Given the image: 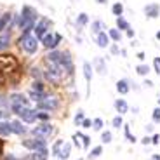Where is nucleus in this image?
Wrapping results in <instances>:
<instances>
[{
  "mask_svg": "<svg viewBox=\"0 0 160 160\" xmlns=\"http://www.w3.org/2000/svg\"><path fill=\"white\" fill-rule=\"evenodd\" d=\"M37 18H38V14H37L35 9L30 7V5H24L23 11H21L19 19H18V26H19V30H23V32H30V30H33L35 28Z\"/></svg>",
  "mask_w": 160,
  "mask_h": 160,
  "instance_id": "f257e3e1",
  "label": "nucleus"
},
{
  "mask_svg": "<svg viewBox=\"0 0 160 160\" xmlns=\"http://www.w3.org/2000/svg\"><path fill=\"white\" fill-rule=\"evenodd\" d=\"M11 110H12V113H16V115L19 117L23 122H26V124H33V122L37 120V112L32 110L30 106H23V104L12 103Z\"/></svg>",
  "mask_w": 160,
  "mask_h": 160,
  "instance_id": "f03ea898",
  "label": "nucleus"
},
{
  "mask_svg": "<svg viewBox=\"0 0 160 160\" xmlns=\"http://www.w3.org/2000/svg\"><path fill=\"white\" fill-rule=\"evenodd\" d=\"M38 37L32 35L30 32H23V35L19 37V44L28 54H35L37 49H38Z\"/></svg>",
  "mask_w": 160,
  "mask_h": 160,
  "instance_id": "7ed1b4c3",
  "label": "nucleus"
},
{
  "mask_svg": "<svg viewBox=\"0 0 160 160\" xmlns=\"http://www.w3.org/2000/svg\"><path fill=\"white\" fill-rule=\"evenodd\" d=\"M54 132V127H52L49 122H45V124H40V125H37V127H33L32 129V134L35 138H40V139H45V138H49Z\"/></svg>",
  "mask_w": 160,
  "mask_h": 160,
  "instance_id": "20e7f679",
  "label": "nucleus"
},
{
  "mask_svg": "<svg viewBox=\"0 0 160 160\" xmlns=\"http://www.w3.org/2000/svg\"><path fill=\"white\" fill-rule=\"evenodd\" d=\"M61 38H63V37H61L59 33H56V35H52V33H45L40 40H42V44H44L45 49H56L58 44L61 42Z\"/></svg>",
  "mask_w": 160,
  "mask_h": 160,
  "instance_id": "39448f33",
  "label": "nucleus"
},
{
  "mask_svg": "<svg viewBox=\"0 0 160 160\" xmlns=\"http://www.w3.org/2000/svg\"><path fill=\"white\" fill-rule=\"evenodd\" d=\"M38 108L40 110H45V112H54V110L59 108V101L56 98H45V99L38 101Z\"/></svg>",
  "mask_w": 160,
  "mask_h": 160,
  "instance_id": "423d86ee",
  "label": "nucleus"
},
{
  "mask_svg": "<svg viewBox=\"0 0 160 160\" xmlns=\"http://www.w3.org/2000/svg\"><path fill=\"white\" fill-rule=\"evenodd\" d=\"M23 146L24 148H28V150H32V152L40 150V148H47V146H45V141L40 139V138H37V139H24Z\"/></svg>",
  "mask_w": 160,
  "mask_h": 160,
  "instance_id": "0eeeda50",
  "label": "nucleus"
},
{
  "mask_svg": "<svg viewBox=\"0 0 160 160\" xmlns=\"http://www.w3.org/2000/svg\"><path fill=\"white\" fill-rule=\"evenodd\" d=\"M49 24H51V21H49V19H45V18H44V19H40L38 23L35 24V28H33V30H35V37L42 38V37L47 33V26H49Z\"/></svg>",
  "mask_w": 160,
  "mask_h": 160,
  "instance_id": "6e6552de",
  "label": "nucleus"
},
{
  "mask_svg": "<svg viewBox=\"0 0 160 160\" xmlns=\"http://www.w3.org/2000/svg\"><path fill=\"white\" fill-rule=\"evenodd\" d=\"M144 14H146L148 18H152V19L158 18V14H160V5H158V4H148V5H144Z\"/></svg>",
  "mask_w": 160,
  "mask_h": 160,
  "instance_id": "1a4fd4ad",
  "label": "nucleus"
},
{
  "mask_svg": "<svg viewBox=\"0 0 160 160\" xmlns=\"http://www.w3.org/2000/svg\"><path fill=\"white\" fill-rule=\"evenodd\" d=\"M11 125H12V132H14V134H18V136H21V134H26V132H28V129L21 124V120H14V122H11Z\"/></svg>",
  "mask_w": 160,
  "mask_h": 160,
  "instance_id": "9d476101",
  "label": "nucleus"
},
{
  "mask_svg": "<svg viewBox=\"0 0 160 160\" xmlns=\"http://www.w3.org/2000/svg\"><path fill=\"white\" fill-rule=\"evenodd\" d=\"M11 134H12V125H11V122L0 120V136L7 138V136H11Z\"/></svg>",
  "mask_w": 160,
  "mask_h": 160,
  "instance_id": "9b49d317",
  "label": "nucleus"
},
{
  "mask_svg": "<svg viewBox=\"0 0 160 160\" xmlns=\"http://www.w3.org/2000/svg\"><path fill=\"white\" fill-rule=\"evenodd\" d=\"M9 42H11V33L9 32H0V51H5L9 47Z\"/></svg>",
  "mask_w": 160,
  "mask_h": 160,
  "instance_id": "f8f14e48",
  "label": "nucleus"
},
{
  "mask_svg": "<svg viewBox=\"0 0 160 160\" xmlns=\"http://www.w3.org/2000/svg\"><path fill=\"white\" fill-rule=\"evenodd\" d=\"M115 110L120 113V115L127 113V112H129V104H127V101L122 99V98H120V99H117V101H115Z\"/></svg>",
  "mask_w": 160,
  "mask_h": 160,
  "instance_id": "ddd939ff",
  "label": "nucleus"
},
{
  "mask_svg": "<svg viewBox=\"0 0 160 160\" xmlns=\"http://www.w3.org/2000/svg\"><path fill=\"white\" fill-rule=\"evenodd\" d=\"M110 35L108 33H104V32H99L98 33V45H99V47H108L110 45Z\"/></svg>",
  "mask_w": 160,
  "mask_h": 160,
  "instance_id": "4468645a",
  "label": "nucleus"
},
{
  "mask_svg": "<svg viewBox=\"0 0 160 160\" xmlns=\"http://www.w3.org/2000/svg\"><path fill=\"white\" fill-rule=\"evenodd\" d=\"M49 157V152L47 148H40V150H35V152L32 153V158L33 160H47Z\"/></svg>",
  "mask_w": 160,
  "mask_h": 160,
  "instance_id": "2eb2a0df",
  "label": "nucleus"
},
{
  "mask_svg": "<svg viewBox=\"0 0 160 160\" xmlns=\"http://www.w3.org/2000/svg\"><path fill=\"white\" fill-rule=\"evenodd\" d=\"M129 80H125V78H122V80H118L117 82V91L120 92V94H127L129 92Z\"/></svg>",
  "mask_w": 160,
  "mask_h": 160,
  "instance_id": "dca6fc26",
  "label": "nucleus"
},
{
  "mask_svg": "<svg viewBox=\"0 0 160 160\" xmlns=\"http://www.w3.org/2000/svg\"><path fill=\"white\" fill-rule=\"evenodd\" d=\"M11 101H12V103H16V104H23V106H30V101L26 99V98H24L23 94H12Z\"/></svg>",
  "mask_w": 160,
  "mask_h": 160,
  "instance_id": "f3484780",
  "label": "nucleus"
},
{
  "mask_svg": "<svg viewBox=\"0 0 160 160\" xmlns=\"http://www.w3.org/2000/svg\"><path fill=\"white\" fill-rule=\"evenodd\" d=\"M70 152H72V146H70L68 143H64L63 148H61V152H59V155H58V158H59V160H66L70 157Z\"/></svg>",
  "mask_w": 160,
  "mask_h": 160,
  "instance_id": "a211bd4d",
  "label": "nucleus"
},
{
  "mask_svg": "<svg viewBox=\"0 0 160 160\" xmlns=\"http://www.w3.org/2000/svg\"><path fill=\"white\" fill-rule=\"evenodd\" d=\"M84 77H85V82L91 84V78H92V66L89 63H84Z\"/></svg>",
  "mask_w": 160,
  "mask_h": 160,
  "instance_id": "6ab92c4d",
  "label": "nucleus"
},
{
  "mask_svg": "<svg viewBox=\"0 0 160 160\" xmlns=\"http://www.w3.org/2000/svg\"><path fill=\"white\" fill-rule=\"evenodd\" d=\"M30 98H32L33 101H37V103H38V101L45 99L47 96H45L44 92H38V91H33V89H32V91H30Z\"/></svg>",
  "mask_w": 160,
  "mask_h": 160,
  "instance_id": "aec40b11",
  "label": "nucleus"
},
{
  "mask_svg": "<svg viewBox=\"0 0 160 160\" xmlns=\"http://www.w3.org/2000/svg\"><path fill=\"white\" fill-rule=\"evenodd\" d=\"M108 35H110V38L115 40V42H118V40L122 38V33H120V30H118V28H112V30L108 32Z\"/></svg>",
  "mask_w": 160,
  "mask_h": 160,
  "instance_id": "412c9836",
  "label": "nucleus"
},
{
  "mask_svg": "<svg viewBox=\"0 0 160 160\" xmlns=\"http://www.w3.org/2000/svg\"><path fill=\"white\" fill-rule=\"evenodd\" d=\"M112 12L115 14L117 18H120V16H122V12H124V5L120 4V2H117V4H113V7H112Z\"/></svg>",
  "mask_w": 160,
  "mask_h": 160,
  "instance_id": "4be33fe9",
  "label": "nucleus"
},
{
  "mask_svg": "<svg viewBox=\"0 0 160 160\" xmlns=\"http://www.w3.org/2000/svg\"><path fill=\"white\" fill-rule=\"evenodd\" d=\"M117 28L122 32V30H127V28H131V26H129V23L124 19V18L120 16V18H117Z\"/></svg>",
  "mask_w": 160,
  "mask_h": 160,
  "instance_id": "5701e85b",
  "label": "nucleus"
},
{
  "mask_svg": "<svg viewBox=\"0 0 160 160\" xmlns=\"http://www.w3.org/2000/svg\"><path fill=\"white\" fill-rule=\"evenodd\" d=\"M63 144H64V141H63V139L56 141V143H54V146H52V155H54V157H58V155H59L61 148H63Z\"/></svg>",
  "mask_w": 160,
  "mask_h": 160,
  "instance_id": "b1692460",
  "label": "nucleus"
},
{
  "mask_svg": "<svg viewBox=\"0 0 160 160\" xmlns=\"http://www.w3.org/2000/svg\"><path fill=\"white\" fill-rule=\"evenodd\" d=\"M101 28H106V26L103 24V21H94V23L91 24V30H92L94 33H96V35L101 32Z\"/></svg>",
  "mask_w": 160,
  "mask_h": 160,
  "instance_id": "393cba45",
  "label": "nucleus"
},
{
  "mask_svg": "<svg viewBox=\"0 0 160 160\" xmlns=\"http://www.w3.org/2000/svg\"><path fill=\"white\" fill-rule=\"evenodd\" d=\"M9 21H11V14H4V16L0 18V32L5 30V26H7Z\"/></svg>",
  "mask_w": 160,
  "mask_h": 160,
  "instance_id": "a878e982",
  "label": "nucleus"
},
{
  "mask_svg": "<svg viewBox=\"0 0 160 160\" xmlns=\"http://www.w3.org/2000/svg\"><path fill=\"white\" fill-rule=\"evenodd\" d=\"M101 153H103V148H101V146H96V148H94L91 153H89V160H94V158H98V157H99Z\"/></svg>",
  "mask_w": 160,
  "mask_h": 160,
  "instance_id": "bb28decb",
  "label": "nucleus"
},
{
  "mask_svg": "<svg viewBox=\"0 0 160 160\" xmlns=\"http://www.w3.org/2000/svg\"><path fill=\"white\" fill-rule=\"evenodd\" d=\"M148 72H150L148 64H139V66L136 68V73H138V75H148Z\"/></svg>",
  "mask_w": 160,
  "mask_h": 160,
  "instance_id": "cd10ccee",
  "label": "nucleus"
},
{
  "mask_svg": "<svg viewBox=\"0 0 160 160\" xmlns=\"http://www.w3.org/2000/svg\"><path fill=\"white\" fill-rule=\"evenodd\" d=\"M77 23H78L80 26H84V24H87V23H89V18H87V14H84V12H82V14H80L78 18H77Z\"/></svg>",
  "mask_w": 160,
  "mask_h": 160,
  "instance_id": "c85d7f7f",
  "label": "nucleus"
},
{
  "mask_svg": "<svg viewBox=\"0 0 160 160\" xmlns=\"http://www.w3.org/2000/svg\"><path fill=\"white\" fill-rule=\"evenodd\" d=\"M152 118H153V122H155V124H158V122H160V106H157V108L153 110Z\"/></svg>",
  "mask_w": 160,
  "mask_h": 160,
  "instance_id": "c756f323",
  "label": "nucleus"
},
{
  "mask_svg": "<svg viewBox=\"0 0 160 160\" xmlns=\"http://www.w3.org/2000/svg\"><path fill=\"white\" fill-rule=\"evenodd\" d=\"M77 136H78L80 139H84V144H82V146H84V148H89V143H91V138H89V136H85V134H80V132H77Z\"/></svg>",
  "mask_w": 160,
  "mask_h": 160,
  "instance_id": "7c9ffc66",
  "label": "nucleus"
},
{
  "mask_svg": "<svg viewBox=\"0 0 160 160\" xmlns=\"http://www.w3.org/2000/svg\"><path fill=\"white\" fill-rule=\"evenodd\" d=\"M92 127L96 129V131H101V129H103V120H101V118L92 120Z\"/></svg>",
  "mask_w": 160,
  "mask_h": 160,
  "instance_id": "2f4dec72",
  "label": "nucleus"
},
{
  "mask_svg": "<svg viewBox=\"0 0 160 160\" xmlns=\"http://www.w3.org/2000/svg\"><path fill=\"white\" fill-rule=\"evenodd\" d=\"M101 139H103V143H110V141H112V132L104 131L103 134H101Z\"/></svg>",
  "mask_w": 160,
  "mask_h": 160,
  "instance_id": "473e14b6",
  "label": "nucleus"
},
{
  "mask_svg": "<svg viewBox=\"0 0 160 160\" xmlns=\"http://www.w3.org/2000/svg\"><path fill=\"white\" fill-rule=\"evenodd\" d=\"M33 91L44 92V85H42V82H40V80H37V82H33Z\"/></svg>",
  "mask_w": 160,
  "mask_h": 160,
  "instance_id": "72a5a7b5",
  "label": "nucleus"
},
{
  "mask_svg": "<svg viewBox=\"0 0 160 160\" xmlns=\"http://www.w3.org/2000/svg\"><path fill=\"white\" fill-rule=\"evenodd\" d=\"M84 122V112L80 110V112H77V115H75V124H82Z\"/></svg>",
  "mask_w": 160,
  "mask_h": 160,
  "instance_id": "f704fd0d",
  "label": "nucleus"
},
{
  "mask_svg": "<svg viewBox=\"0 0 160 160\" xmlns=\"http://www.w3.org/2000/svg\"><path fill=\"white\" fill-rule=\"evenodd\" d=\"M112 124H113V127H117V129L122 127V124H124V122H122V117H120V115H118V117H115Z\"/></svg>",
  "mask_w": 160,
  "mask_h": 160,
  "instance_id": "c9c22d12",
  "label": "nucleus"
},
{
  "mask_svg": "<svg viewBox=\"0 0 160 160\" xmlns=\"http://www.w3.org/2000/svg\"><path fill=\"white\" fill-rule=\"evenodd\" d=\"M125 136H127V139L131 141V143H136V136H134V134H131L129 127H125Z\"/></svg>",
  "mask_w": 160,
  "mask_h": 160,
  "instance_id": "e433bc0d",
  "label": "nucleus"
},
{
  "mask_svg": "<svg viewBox=\"0 0 160 160\" xmlns=\"http://www.w3.org/2000/svg\"><path fill=\"white\" fill-rule=\"evenodd\" d=\"M153 66H155V72L160 75V58H155V61H153Z\"/></svg>",
  "mask_w": 160,
  "mask_h": 160,
  "instance_id": "4c0bfd02",
  "label": "nucleus"
},
{
  "mask_svg": "<svg viewBox=\"0 0 160 160\" xmlns=\"http://www.w3.org/2000/svg\"><path fill=\"white\" fill-rule=\"evenodd\" d=\"M37 118H38V120H44V122H45V120H49L51 117H49V113H37Z\"/></svg>",
  "mask_w": 160,
  "mask_h": 160,
  "instance_id": "58836bf2",
  "label": "nucleus"
},
{
  "mask_svg": "<svg viewBox=\"0 0 160 160\" xmlns=\"http://www.w3.org/2000/svg\"><path fill=\"white\" fill-rule=\"evenodd\" d=\"M91 125H92V120L84 118V122H82V127H84V129H91Z\"/></svg>",
  "mask_w": 160,
  "mask_h": 160,
  "instance_id": "ea45409f",
  "label": "nucleus"
},
{
  "mask_svg": "<svg viewBox=\"0 0 160 160\" xmlns=\"http://www.w3.org/2000/svg\"><path fill=\"white\" fill-rule=\"evenodd\" d=\"M152 143H153V144H158V143H160V136H158V134H155V136L152 138Z\"/></svg>",
  "mask_w": 160,
  "mask_h": 160,
  "instance_id": "a19ab883",
  "label": "nucleus"
},
{
  "mask_svg": "<svg viewBox=\"0 0 160 160\" xmlns=\"http://www.w3.org/2000/svg\"><path fill=\"white\" fill-rule=\"evenodd\" d=\"M9 117V112H4V110H0V120H4Z\"/></svg>",
  "mask_w": 160,
  "mask_h": 160,
  "instance_id": "79ce46f5",
  "label": "nucleus"
},
{
  "mask_svg": "<svg viewBox=\"0 0 160 160\" xmlns=\"http://www.w3.org/2000/svg\"><path fill=\"white\" fill-rule=\"evenodd\" d=\"M141 143H143V144H150V143H152V138H148V136H144L143 139H141Z\"/></svg>",
  "mask_w": 160,
  "mask_h": 160,
  "instance_id": "37998d69",
  "label": "nucleus"
},
{
  "mask_svg": "<svg viewBox=\"0 0 160 160\" xmlns=\"http://www.w3.org/2000/svg\"><path fill=\"white\" fill-rule=\"evenodd\" d=\"M125 32H127V37H129V38H132V37H134V30L127 28V30H125Z\"/></svg>",
  "mask_w": 160,
  "mask_h": 160,
  "instance_id": "c03bdc74",
  "label": "nucleus"
},
{
  "mask_svg": "<svg viewBox=\"0 0 160 160\" xmlns=\"http://www.w3.org/2000/svg\"><path fill=\"white\" fill-rule=\"evenodd\" d=\"M5 160H21V158H16V157L12 155V153H9V155L5 157Z\"/></svg>",
  "mask_w": 160,
  "mask_h": 160,
  "instance_id": "a18cd8bd",
  "label": "nucleus"
},
{
  "mask_svg": "<svg viewBox=\"0 0 160 160\" xmlns=\"http://www.w3.org/2000/svg\"><path fill=\"white\" fill-rule=\"evenodd\" d=\"M138 58H139V59L143 61V59H144V52H139V54H138Z\"/></svg>",
  "mask_w": 160,
  "mask_h": 160,
  "instance_id": "49530a36",
  "label": "nucleus"
},
{
  "mask_svg": "<svg viewBox=\"0 0 160 160\" xmlns=\"http://www.w3.org/2000/svg\"><path fill=\"white\" fill-rule=\"evenodd\" d=\"M98 4H106V0H96Z\"/></svg>",
  "mask_w": 160,
  "mask_h": 160,
  "instance_id": "de8ad7c7",
  "label": "nucleus"
},
{
  "mask_svg": "<svg viewBox=\"0 0 160 160\" xmlns=\"http://www.w3.org/2000/svg\"><path fill=\"white\" fill-rule=\"evenodd\" d=\"M153 160H160V155H153Z\"/></svg>",
  "mask_w": 160,
  "mask_h": 160,
  "instance_id": "09e8293b",
  "label": "nucleus"
},
{
  "mask_svg": "<svg viewBox=\"0 0 160 160\" xmlns=\"http://www.w3.org/2000/svg\"><path fill=\"white\" fill-rule=\"evenodd\" d=\"M157 40H160V32H157Z\"/></svg>",
  "mask_w": 160,
  "mask_h": 160,
  "instance_id": "8fccbe9b",
  "label": "nucleus"
},
{
  "mask_svg": "<svg viewBox=\"0 0 160 160\" xmlns=\"http://www.w3.org/2000/svg\"><path fill=\"white\" fill-rule=\"evenodd\" d=\"M158 106H160V98H158Z\"/></svg>",
  "mask_w": 160,
  "mask_h": 160,
  "instance_id": "3c124183",
  "label": "nucleus"
},
{
  "mask_svg": "<svg viewBox=\"0 0 160 160\" xmlns=\"http://www.w3.org/2000/svg\"><path fill=\"white\" fill-rule=\"evenodd\" d=\"M58 160H59V158H58Z\"/></svg>",
  "mask_w": 160,
  "mask_h": 160,
  "instance_id": "603ef678",
  "label": "nucleus"
}]
</instances>
